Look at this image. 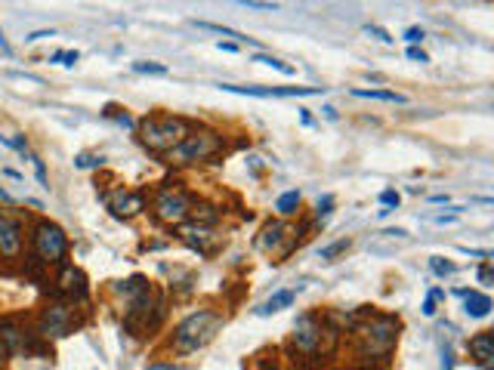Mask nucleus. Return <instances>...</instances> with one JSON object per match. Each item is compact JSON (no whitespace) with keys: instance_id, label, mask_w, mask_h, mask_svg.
<instances>
[{"instance_id":"obj_1","label":"nucleus","mask_w":494,"mask_h":370,"mask_svg":"<svg viewBox=\"0 0 494 370\" xmlns=\"http://www.w3.org/2000/svg\"><path fill=\"white\" fill-rule=\"evenodd\" d=\"M189 130H192V120H185L180 115H145L136 124V136L152 154H167L189 136Z\"/></svg>"},{"instance_id":"obj_2","label":"nucleus","mask_w":494,"mask_h":370,"mask_svg":"<svg viewBox=\"0 0 494 370\" xmlns=\"http://www.w3.org/2000/svg\"><path fill=\"white\" fill-rule=\"evenodd\" d=\"M222 327V314L213 309H198L189 318H182L173 330V352L176 355H192V352L204 349L207 342L217 337V330Z\"/></svg>"},{"instance_id":"obj_3","label":"nucleus","mask_w":494,"mask_h":370,"mask_svg":"<svg viewBox=\"0 0 494 370\" xmlns=\"http://www.w3.org/2000/svg\"><path fill=\"white\" fill-rule=\"evenodd\" d=\"M222 148H226V139L217 130H207V127H198V130H189V136L182 139L176 148H170L164 157L167 164L173 166H192V164H204L210 157H217Z\"/></svg>"},{"instance_id":"obj_4","label":"nucleus","mask_w":494,"mask_h":370,"mask_svg":"<svg viewBox=\"0 0 494 370\" xmlns=\"http://www.w3.org/2000/svg\"><path fill=\"white\" fill-rule=\"evenodd\" d=\"M356 339L361 355L386 358L398 339V318H393V314H371L365 324L356 327Z\"/></svg>"},{"instance_id":"obj_5","label":"nucleus","mask_w":494,"mask_h":370,"mask_svg":"<svg viewBox=\"0 0 494 370\" xmlns=\"http://www.w3.org/2000/svg\"><path fill=\"white\" fill-rule=\"evenodd\" d=\"M31 250L43 265H62L68 256V235L62 226L50 219H41L31 226Z\"/></svg>"},{"instance_id":"obj_6","label":"nucleus","mask_w":494,"mask_h":370,"mask_svg":"<svg viewBox=\"0 0 494 370\" xmlns=\"http://www.w3.org/2000/svg\"><path fill=\"white\" fill-rule=\"evenodd\" d=\"M78 327V309H74V302L68 300H50L41 309V318H37V330H41V337L46 339H59V337H68Z\"/></svg>"},{"instance_id":"obj_7","label":"nucleus","mask_w":494,"mask_h":370,"mask_svg":"<svg viewBox=\"0 0 494 370\" xmlns=\"http://www.w3.org/2000/svg\"><path fill=\"white\" fill-rule=\"evenodd\" d=\"M189 210H192V198L182 189H158L152 198V213L164 226H182L189 219Z\"/></svg>"},{"instance_id":"obj_8","label":"nucleus","mask_w":494,"mask_h":370,"mask_svg":"<svg viewBox=\"0 0 494 370\" xmlns=\"http://www.w3.org/2000/svg\"><path fill=\"white\" fill-rule=\"evenodd\" d=\"M331 333H337V330H328L324 321H319L315 314H300L294 324V346H297V352H306V355H319V352L324 355L321 339L331 337Z\"/></svg>"},{"instance_id":"obj_9","label":"nucleus","mask_w":494,"mask_h":370,"mask_svg":"<svg viewBox=\"0 0 494 370\" xmlns=\"http://www.w3.org/2000/svg\"><path fill=\"white\" fill-rule=\"evenodd\" d=\"M53 284H56V293H59L62 300H68V302H83V300H87V293H90L87 275H83L78 265H71V263L59 265Z\"/></svg>"},{"instance_id":"obj_10","label":"nucleus","mask_w":494,"mask_h":370,"mask_svg":"<svg viewBox=\"0 0 494 370\" xmlns=\"http://www.w3.org/2000/svg\"><path fill=\"white\" fill-rule=\"evenodd\" d=\"M106 207L111 210V216H118V219H133L145 210V194L118 185V189L106 191Z\"/></svg>"},{"instance_id":"obj_11","label":"nucleus","mask_w":494,"mask_h":370,"mask_svg":"<svg viewBox=\"0 0 494 370\" xmlns=\"http://www.w3.org/2000/svg\"><path fill=\"white\" fill-rule=\"evenodd\" d=\"M180 231V240L182 244H189L192 250H198L201 256H210L213 250H217L222 244V238L213 231V226H201V222H182V226H176Z\"/></svg>"},{"instance_id":"obj_12","label":"nucleus","mask_w":494,"mask_h":370,"mask_svg":"<svg viewBox=\"0 0 494 370\" xmlns=\"http://www.w3.org/2000/svg\"><path fill=\"white\" fill-rule=\"evenodd\" d=\"M22 240H25L22 219H16L13 213L0 210V259H19L22 256Z\"/></svg>"},{"instance_id":"obj_13","label":"nucleus","mask_w":494,"mask_h":370,"mask_svg":"<svg viewBox=\"0 0 494 370\" xmlns=\"http://www.w3.org/2000/svg\"><path fill=\"white\" fill-rule=\"evenodd\" d=\"M470 352H473V358L479 361V367L491 370L494 367V337H491V330L476 333V337L470 339Z\"/></svg>"},{"instance_id":"obj_14","label":"nucleus","mask_w":494,"mask_h":370,"mask_svg":"<svg viewBox=\"0 0 494 370\" xmlns=\"http://www.w3.org/2000/svg\"><path fill=\"white\" fill-rule=\"evenodd\" d=\"M0 342L6 346V352H28V333L13 321H0Z\"/></svg>"},{"instance_id":"obj_15","label":"nucleus","mask_w":494,"mask_h":370,"mask_svg":"<svg viewBox=\"0 0 494 370\" xmlns=\"http://www.w3.org/2000/svg\"><path fill=\"white\" fill-rule=\"evenodd\" d=\"M284 235H287V226L282 219H275V222H266L263 226V231H259V238H257V250H275L278 244L284 240Z\"/></svg>"},{"instance_id":"obj_16","label":"nucleus","mask_w":494,"mask_h":370,"mask_svg":"<svg viewBox=\"0 0 494 370\" xmlns=\"http://www.w3.org/2000/svg\"><path fill=\"white\" fill-rule=\"evenodd\" d=\"M463 296V312L470 314V318H485L491 312V296L488 293H479V290H460Z\"/></svg>"},{"instance_id":"obj_17","label":"nucleus","mask_w":494,"mask_h":370,"mask_svg":"<svg viewBox=\"0 0 494 370\" xmlns=\"http://www.w3.org/2000/svg\"><path fill=\"white\" fill-rule=\"evenodd\" d=\"M220 216H222V213L213 207V204H192V210H189V219L201 222V226H213Z\"/></svg>"},{"instance_id":"obj_18","label":"nucleus","mask_w":494,"mask_h":370,"mask_svg":"<svg viewBox=\"0 0 494 370\" xmlns=\"http://www.w3.org/2000/svg\"><path fill=\"white\" fill-rule=\"evenodd\" d=\"M294 290H278L275 296H272V300H266L263 305H259V314H272V312H282V309H287V305H291L294 302Z\"/></svg>"},{"instance_id":"obj_19","label":"nucleus","mask_w":494,"mask_h":370,"mask_svg":"<svg viewBox=\"0 0 494 370\" xmlns=\"http://www.w3.org/2000/svg\"><path fill=\"white\" fill-rule=\"evenodd\" d=\"M352 96L359 99H380V102H396V105H405V96L402 92H393V90H352Z\"/></svg>"},{"instance_id":"obj_20","label":"nucleus","mask_w":494,"mask_h":370,"mask_svg":"<svg viewBox=\"0 0 494 370\" xmlns=\"http://www.w3.org/2000/svg\"><path fill=\"white\" fill-rule=\"evenodd\" d=\"M195 25L204 28V31H213V34H222V37H232L235 43H250V37H245L235 28H226V25H213V22H204V18H195Z\"/></svg>"},{"instance_id":"obj_21","label":"nucleus","mask_w":494,"mask_h":370,"mask_svg":"<svg viewBox=\"0 0 494 370\" xmlns=\"http://www.w3.org/2000/svg\"><path fill=\"white\" fill-rule=\"evenodd\" d=\"M297 207H300V191H284L275 204V210L282 213V216H294Z\"/></svg>"},{"instance_id":"obj_22","label":"nucleus","mask_w":494,"mask_h":370,"mask_svg":"<svg viewBox=\"0 0 494 370\" xmlns=\"http://www.w3.org/2000/svg\"><path fill=\"white\" fill-rule=\"evenodd\" d=\"M254 62H259V65H269V68H278L282 74H294L291 65L282 62V59H275V56H263V53H257V56H254Z\"/></svg>"},{"instance_id":"obj_23","label":"nucleus","mask_w":494,"mask_h":370,"mask_svg":"<svg viewBox=\"0 0 494 370\" xmlns=\"http://www.w3.org/2000/svg\"><path fill=\"white\" fill-rule=\"evenodd\" d=\"M343 250H349V238H340V240H334V244H328V247H321V259H334V256H340Z\"/></svg>"},{"instance_id":"obj_24","label":"nucleus","mask_w":494,"mask_h":370,"mask_svg":"<svg viewBox=\"0 0 494 370\" xmlns=\"http://www.w3.org/2000/svg\"><path fill=\"white\" fill-rule=\"evenodd\" d=\"M430 268L439 278H448V275H454V263H448V259H442V256H433L430 259Z\"/></svg>"},{"instance_id":"obj_25","label":"nucleus","mask_w":494,"mask_h":370,"mask_svg":"<svg viewBox=\"0 0 494 370\" xmlns=\"http://www.w3.org/2000/svg\"><path fill=\"white\" fill-rule=\"evenodd\" d=\"M235 4L247 6V9H263V13H275V9H278L275 0H235Z\"/></svg>"},{"instance_id":"obj_26","label":"nucleus","mask_w":494,"mask_h":370,"mask_svg":"<svg viewBox=\"0 0 494 370\" xmlns=\"http://www.w3.org/2000/svg\"><path fill=\"white\" fill-rule=\"evenodd\" d=\"M133 71H139V74H167V65H158V62H136Z\"/></svg>"},{"instance_id":"obj_27","label":"nucleus","mask_w":494,"mask_h":370,"mask_svg":"<svg viewBox=\"0 0 494 370\" xmlns=\"http://www.w3.org/2000/svg\"><path fill=\"white\" fill-rule=\"evenodd\" d=\"M365 31H368V34H374L377 41H384V43H393V41H396V37L389 34V31H384L380 25H365Z\"/></svg>"},{"instance_id":"obj_28","label":"nucleus","mask_w":494,"mask_h":370,"mask_svg":"<svg viewBox=\"0 0 494 370\" xmlns=\"http://www.w3.org/2000/svg\"><path fill=\"white\" fill-rule=\"evenodd\" d=\"M439 296H442V290H433L430 296H426V302H423V314H426V318H433V314H436V300H439Z\"/></svg>"},{"instance_id":"obj_29","label":"nucleus","mask_w":494,"mask_h":370,"mask_svg":"<svg viewBox=\"0 0 494 370\" xmlns=\"http://www.w3.org/2000/svg\"><path fill=\"white\" fill-rule=\"evenodd\" d=\"M331 207H334V198H331V194H324V198L319 201V207H315V216H328V213H331Z\"/></svg>"},{"instance_id":"obj_30","label":"nucleus","mask_w":494,"mask_h":370,"mask_svg":"<svg viewBox=\"0 0 494 370\" xmlns=\"http://www.w3.org/2000/svg\"><path fill=\"white\" fill-rule=\"evenodd\" d=\"M398 191H393V189H386L384 194H380V204H384V207H398Z\"/></svg>"},{"instance_id":"obj_31","label":"nucleus","mask_w":494,"mask_h":370,"mask_svg":"<svg viewBox=\"0 0 494 370\" xmlns=\"http://www.w3.org/2000/svg\"><path fill=\"white\" fill-rule=\"evenodd\" d=\"M53 62H59V65H74V62H78V53H53Z\"/></svg>"},{"instance_id":"obj_32","label":"nucleus","mask_w":494,"mask_h":370,"mask_svg":"<svg viewBox=\"0 0 494 370\" xmlns=\"http://www.w3.org/2000/svg\"><path fill=\"white\" fill-rule=\"evenodd\" d=\"M405 41L411 43V46L421 43V41H423V28H408V31H405Z\"/></svg>"},{"instance_id":"obj_33","label":"nucleus","mask_w":494,"mask_h":370,"mask_svg":"<svg viewBox=\"0 0 494 370\" xmlns=\"http://www.w3.org/2000/svg\"><path fill=\"white\" fill-rule=\"evenodd\" d=\"M408 59H411V62H430V56H426L423 50H417V46H408Z\"/></svg>"},{"instance_id":"obj_34","label":"nucleus","mask_w":494,"mask_h":370,"mask_svg":"<svg viewBox=\"0 0 494 370\" xmlns=\"http://www.w3.org/2000/svg\"><path fill=\"white\" fill-rule=\"evenodd\" d=\"M34 161V170H37V179H41V185H46V170H43V161L41 157H31ZM46 189H50V185H46Z\"/></svg>"},{"instance_id":"obj_35","label":"nucleus","mask_w":494,"mask_h":370,"mask_svg":"<svg viewBox=\"0 0 494 370\" xmlns=\"http://www.w3.org/2000/svg\"><path fill=\"white\" fill-rule=\"evenodd\" d=\"M442 358H445V361H442V370H451V364H454V352H451V346L442 349Z\"/></svg>"},{"instance_id":"obj_36","label":"nucleus","mask_w":494,"mask_h":370,"mask_svg":"<svg viewBox=\"0 0 494 370\" xmlns=\"http://www.w3.org/2000/svg\"><path fill=\"white\" fill-rule=\"evenodd\" d=\"M93 164H102V157H90V154L78 157V166H93Z\"/></svg>"},{"instance_id":"obj_37","label":"nucleus","mask_w":494,"mask_h":370,"mask_svg":"<svg viewBox=\"0 0 494 370\" xmlns=\"http://www.w3.org/2000/svg\"><path fill=\"white\" fill-rule=\"evenodd\" d=\"M43 37H53V31H31L25 41H43Z\"/></svg>"},{"instance_id":"obj_38","label":"nucleus","mask_w":494,"mask_h":370,"mask_svg":"<svg viewBox=\"0 0 494 370\" xmlns=\"http://www.w3.org/2000/svg\"><path fill=\"white\" fill-rule=\"evenodd\" d=\"M479 281H482V284H491V265H482V272H479Z\"/></svg>"},{"instance_id":"obj_39","label":"nucleus","mask_w":494,"mask_h":370,"mask_svg":"<svg viewBox=\"0 0 494 370\" xmlns=\"http://www.w3.org/2000/svg\"><path fill=\"white\" fill-rule=\"evenodd\" d=\"M217 46H220V50H222V53H235V50H238V43H232V41H226V43H222V41H220Z\"/></svg>"},{"instance_id":"obj_40","label":"nucleus","mask_w":494,"mask_h":370,"mask_svg":"<svg viewBox=\"0 0 494 370\" xmlns=\"http://www.w3.org/2000/svg\"><path fill=\"white\" fill-rule=\"evenodd\" d=\"M0 50H4V56H9V53H13V46H9V43H6V37H4V31H0Z\"/></svg>"},{"instance_id":"obj_41","label":"nucleus","mask_w":494,"mask_h":370,"mask_svg":"<svg viewBox=\"0 0 494 370\" xmlns=\"http://www.w3.org/2000/svg\"><path fill=\"white\" fill-rule=\"evenodd\" d=\"M6 355H9V352H6V346H4V342H0V367H4V361H6Z\"/></svg>"}]
</instances>
